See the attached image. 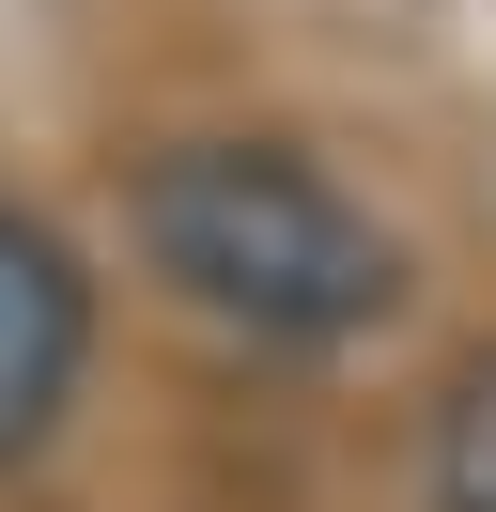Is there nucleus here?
I'll use <instances>...</instances> for the list:
<instances>
[{
	"label": "nucleus",
	"instance_id": "1",
	"mask_svg": "<svg viewBox=\"0 0 496 512\" xmlns=\"http://www.w3.org/2000/svg\"><path fill=\"white\" fill-rule=\"evenodd\" d=\"M140 264L264 357H326L403 311V233L295 140H171L140 171Z\"/></svg>",
	"mask_w": 496,
	"mask_h": 512
},
{
	"label": "nucleus",
	"instance_id": "2",
	"mask_svg": "<svg viewBox=\"0 0 496 512\" xmlns=\"http://www.w3.org/2000/svg\"><path fill=\"white\" fill-rule=\"evenodd\" d=\"M78 373H93V280L31 202H0V466H31L62 435Z\"/></svg>",
	"mask_w": 496,
	"mask_h": 512
},
{
	"label": "nucleus",
	"instance_id": "3",
	"mask_svg": "<svg viewBox=\"0 0 496 512\" xmlns=\"http://www.w3.org/2000/svg\"><path fill=\"white\" fill-rule=\"evenodd\" d=\"M434 512H496V342L450 373V404H434V450H419Z\"/></svg>",
	"mask_w": 496,
	"mask_h": 512
}]
</instances>
